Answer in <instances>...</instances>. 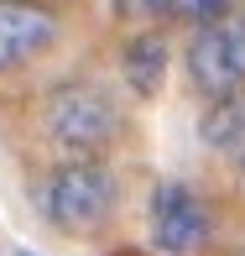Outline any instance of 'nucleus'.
<instances>
[{"label":"nucleus","instance_id":"f257e3e1","mask_svg":"<svg viewBox=\"0 0 245 256\" xmlns=\"http://www.w3.org/2000/svg\"><path fill=\"white\" fill-rule=\"evenodd\" d=\"M115 194H120V183H115V172L104 168V162L68 157L63 168L47 178V188H42V209H47V220L57 230L89 236V230H99L104 220H110Z\"/></svg>","mask_w":245,"mask_h":256},{"label":"nucleus","instance_id":"f03ea898","mask_svg":"<svg viewBox=\"0 0 245 256\" xmlns=\"http://www.w3.org/2000/svg\"><path fill=\"white\" fill-rule=\"evenodd\" d=\"M188 78L204 94L230 100L245 89V16L214 21V26H198L188 42Z\"/></svg>","mask_w":245,"mask_h":256},{"label":"nucleus","instance_id":"7ed1b4c3","mask_svg":"<svg viewBox=\"0 0 245 256\" xmlns=\"http://www.w3.org/2000/svg\"><path fill=\"white\" fill-rule=\"evenodd\" d=\"M47 131L63 152L73 157H94L104 142L115 136V110L99 89H63L47 110Z\"/></svg>","mask_w":245,"mask_h":256},{"label":"nucleus","instance_id":"20e7f679","mask_svg":"<svg viewBox=\"0 0 245 256\" xmlns=\"http://www.w3.org/2000/svg\"><path fill=\"white\" fill-rule=\"evenodd\" d=\"M151 240L162 256H193L209 240V209L188 183H157L151 194Z\"/></svg>","mask_w":245,"mask_h":256},{"label":"nucleus","instance_id":"39448f33","mask_svg":"<svg viewBox=\"0 0 245 256\" xmlns=\"http://www.w3.org/2000/svg\"><path fill=\"white\" fill-rule=\"evenodd\" d=\"M57 37V16L37 0H0V74L47 52Z\"/></svg>","mask_w":245,"mask_h":256},{"label":"nucleus","instance_id":"423d86ee","mask_svg":"<svg viewBox=\"0 0 245 256\" xmlns=\"http://www.w3.org/2000/svg\"><path fill=\"white\" fill-rule=\"evenodd\" d=\"M120 68H125V84L136 89V94H157L162 74H167V42L162 37H136L131 48L120 52Z\"/></svg>","mask_w":245,"mask_h":256},{"label":"nucleus","instance_id":"0eeeda50","mask_svg":"<svg viewBox=\"0 0 245 256\" xmlns=\"http://www.w3.org/2000/svg\"><path fill=\"white\" fill-rule=\"evenodd\" d=\"M204 142L219 152H245V94L214 100V110L204 115Z\"/></svg>","mask_w":245,"mask_h":256},{"label":"nucleus","instance_id":"6e6552de","mask_svg":"<svg viewBox=\"0 0 245 256\" xmlns=\"http://www.w3.org/2000/svg\"><path fill=\"white\" fill-rule=\"evenodd\" d=\"M172 21H188V26H214V21L235 16V0H167Z\"/></svg>","mask_w":245,"mask_h":256},{"label":"nucleus","instance_id":"1a4fd4ad","mask_svg":"<svg viewBox=\"0 0 245 256\" xmlns=\"http://www.w3.org/2000/svg\"><path fill=\"white\" fill-rule=\"evenodd\" d=\"M115 16L125 21H151V16H167V0H110Z\"/></svg>","mask_w":245,"mask_h":256},{"label":"nucleus","instance_id":"9d476101","mask_svg":"<svg viewBox=\"0 0 245 256\" xmlns=\"http://www.w3.org/2000/svg\"><path fill=\"white\" fill-rule=\"evenodd\" d=\"M16 256H31V251H16Z\"/></svg>","mask_w":245,"mask_h":256},{"label":"nucleus","instance_id":"9b49d317","mask_svg":"<svg viewBox=\"0 0 245 256\" xmlns=\"http://www.w3.org/2000/svg\"><path fill=\"white\" fill-rule=\"evenodd\" d=\"M240 168H245V152H240Z\"/></svg>","mask_w":245,"mask_h":256}]
</instances>
